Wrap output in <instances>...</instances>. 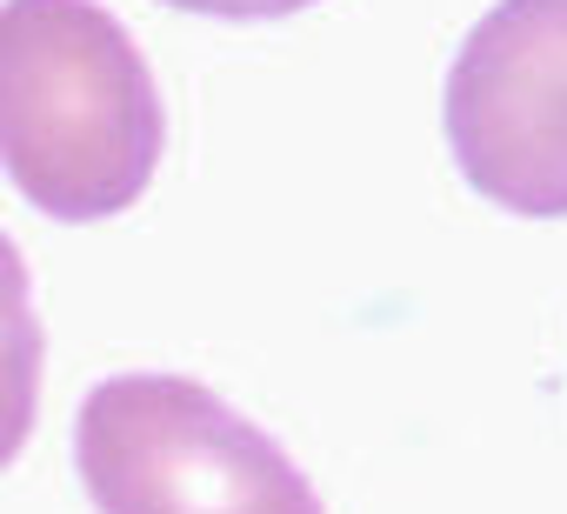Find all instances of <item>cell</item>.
<instances>
[{
	"mask_svg": "<svg viewBox=\"0 0 567 514\" xmlns=\"http://www.w3.org/2000/svg\"><path fill=\"white\" fill-rule=\"evenodd\" d=\"M167 147L161 88L94 0H0V174L48 220L127 214Z\"/></svg>",
	"mask_w": 567,
	"mask_h": 514,
	"instance_id": "cell-1",
	"label": "cell"
},
{
	"mask_svg": "<svg viewBox=\"0 0 567 514\" xmlns=\"http://www.w3.org/2000/svg\"><path fill=\"white\" fill-rule=\"evenodd\" d=\"M101 514H328L295 454L187 374H114L74 414Z\"/></svg>",
	"mask_w": 567,
	"mask_h": 514,
	"instance_id": "cell-2",
	"label": "cell"
},
{
	"mask_svg": "<svg viewBox=\"0 0 567 514\" xmlns=\"http://www.w3.org/2000/svg\"><path fill=\"white\" fill-rule=\"evenodd\" d=\"M441 127L481 201L567 220V0H494L447 68Z\"/></svg>",
	"mask_w": 567,
	"mask_h": 514,
	"instance_id": "cell-3",
	"label": "cell"
},
{
	"mask_svg": "<svg viewBox=\"0 0 567 514\" xmlns=\"http://www.w3.org/2000/svg\"><path fill=\"white\" fill-rule=\"evenodd\" d=\"M41 361H48V335L34 315V281H28L21 247L0 234V467H14L34 434Z\"/></svg>",
	"mask_w": 567,
	"mask_h": 514,
	"instance_id": "cell-4",
	"label": "cell"
},
{
	"mask_svg": "<svg viewBox=\"0 0 567 514\" xmlns=\"http://www.w3.org/2000/svg\"><path fill=\"white\" fill-rule=\"evenodd\" d=\"M174 14H200V21H227V28H254V21H288V14H308L321 0H161Z\"/></svg>",
	"mask_w": 567,
	"mask_h": 514,
	"instance_id": "cell-5",
	"label": "cell"
}]
</instances>
